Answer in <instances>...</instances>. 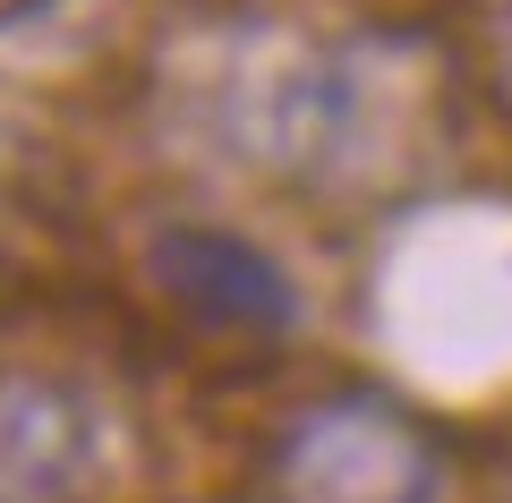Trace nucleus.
<instances>
[{"label":"nucleus","mask_w":512,"mask_h":503,"mask_svg":"<svg viewBox=\"0 0 512 503\" xmlns=\"http://www.w3.org/2000/svg\"><path fill=\"white\" fill-rule=\"evenodd\" d=\"M86 410L60 384H0V503H69L86 478Z\"/></svg>","instance_id":"obj_3"},{"label":"nucleus","mask_w":512,"mask_h":503,"mask_svg":"<svg viewBox=\"0 0 512 503\" xmlns=\"http://www.w3.org/2000/svg\"><path fill=\"white\" fill-rule=\"evenodd\" d=\"M265 486H274V503H436L444 469L436 444L393 401L342 393L282 427Z\"/></svg>","instance_id":"obj_1"},{"label":"nucleus","mask_w":512,"mask_h":503,"mask_svg":"<svg viewBox=\"0 0 512 503\" xmlns=\"http://www.w3.org/2000/svg\"><path fill=\"white\" fill-rule=\"evenodd\" d=\"M504 69H512V18H504Z\"/></svg>","instance_id":"obj_4"},{"label":"nucleus","mask_w":512,"mask_h":503,"mask_svg":"<svg viewBox=\"0 0 512 503\" xmlns=\"http://www.w3.org/2000/svg\"><path fill=\"white\" fill-rule=\"evenodd\" d=\"M154 282L180 307H197L214 324H248V333H274V324L299 316L282 265L231 231H163L154 239Z\"/></svg>","instance_id":"obj_2"}]
</instances>
